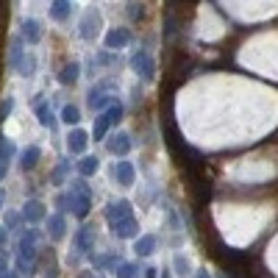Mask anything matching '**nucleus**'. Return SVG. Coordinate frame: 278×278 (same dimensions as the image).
Wrapping results in <instances>:
<instances>
[{
	"label": "nucleus",
	"mask_w": 278,
	"mask_h": 278,
	"mask_svg": "<svg viewBox=\"0 0 278 278\" xmlns=\"http://www.w3.org/2000/svg\"><path fill=\"white\" fill-rule=\"evenodd\" d=\"M64 120H67V122H78V109H75V106H67V109H64Z\"/></svg>",
	"instance_id": "f8f14e48"
},
{
	"label": "nucleus",
	"mask_w": 278,
	"mask_h": 278,
	"mask_svg": "<svg viewBox=\"0 0 278 278\" xmlns=\"http://www.w3.org/2000/svg\"><path fill=\"white\" fill-rule=\"evenodd\" d=\"M39 156L37 147H31V153H25V162H22V167H34V159Z\"/></svg>",
	"instance_id": "ddd939ff"
},
{
	"label": "nucleus",
	"mask_w": 278,
	"mask_h": 278,
	"mask_svg": "<svg viewBox=\"0 0 278 278\" xmlns=\"http://www.w3.org/2000/svg\"><path fill=\"white\" fill-rule=\"evenodd\" d=\"M134 275H137V267H134V264H120L117 278H134Z\"/></svg>",
	"instance_id": "1a4fd4ad"
},
{
	"label": "nucleus",
	"mask_w": 278,
	"mask_h": 278,
	"mask_svg": "<svg viewBox=\"0 0 278 278\" xmlns=\"http://www.w3.org/2000/svg\"><path fill=\"white\" fill-rule=\"evenodd\" d=\"M75 78H78V64H67V67H64L61 81H64V84H70V81H75Z\"/></svg>",
	"instance_id": "6e6552de"
},
{
	"label": "nucleus",
	"mask_w": 278,
	"mask_h": 278,
	"mask_svg": "<svg viewBox=\"0 0 278 278\" xmlns=\"http://www.w3.org/2000/svg\"><path fill=\"white\" fill-rule=\"evenodd\" d=\"M162 278H167V273H164V275H162Z\"/></svg>",
	"instance_id": "dca6fc26"
},
{
	"label": "nucleus",
	"mask_w": 278,
	"mask_h": 278,
	"mask_svg": "<svg viewBox=\"0 0 278 278\" xmlns=\"http://www.w3.org/2000/svg\"><path fill=\"white\" fill-rule=\"evenodd\" d=\"M139 228H137V220L134 217H126V220H120V223H114V234L117 236H134Z\"/></svg>",
	"instance_id": "f03ea898"
},
{
	"label": "nucleus",
	"mask_w": 278,
	"mask_h": 278,
	"mask_svg": "<svg viewBox=\"0 0 278 278\" xmlns=\"http://www.w3.org/2000/svg\"><path fill=\"white\" fill-rule=\"evenodd\" d=\"M128 147H131V142H128V134H120V137H114V142L109 145V150L111 153H128Z\"/></svg>",
	"instance_id": "39448f33"
},
{
	"label": "nucleus",
	"mask_w": 278,
	"mask_h": 278,
	"mask_svg": "<svg viewBox=\"0 0 278 278\" xmlns=\"http://www.w3.org/2000/svg\"><path fill=\"white\" fill-rule=\"evenodd\" d=\"M175 270H178V275H189V262L184 256H175Z\"/></svg>",
	"instance_id": "9d476101"
},
{
	"label": "nucleus",
	"mask_w": 278,
	"mask_h": 278,
	"mask_svg": "<svg viewBox=\"0 0 278 278\" xmlns=\"http://www.w3.org/2000/svg\"><path fill=\"white\" fill-rule=\"evenodd\" d=\"M131 64H134V70H137V73H139L145 81H153V73H156V64H153L150 58H147V53H145V50H139L137 56L131 58Z\"/></svg>",
	"instance_id": "f257e3e1"
},
{
	"label": "nucleus",
	"mask_w": 278,
	"mask_h": 278,
	"mask_svg": "<svg viewBox=\"0 0 278 278\" xmlns=\"http://www.w3.org/2000/svg\"><path fill=\"white\" fill-rule=\"evenodd\" d=\"M198 278H211V275L206 273V270H200V273H198Z\"/></svg>",
	"instance_id": "2eb2a0df"
},
{
	"label": "nucleus",
	"mask_w": 278,
	"mask_h": 278,
	"mask_svg": "<svg viewBox=\"0 0 278 278\" xmlns=\"http://www.w3.org/2000/svg\"><path fill=\"white\" fill-rule=\"evenodd\" d=\"M153 248H156V239H153V236H142V239H137V253L139 256H150Z\"/></svg>",
	"instance_id": "423d86ee"
},
{
	"label": "nucleus",
	"mask_w": 278,
	"mask_h": 278,
	"mask_svg": "<svg viewBox=\"0 0 278 278\" xmlns=\"http://www.w3.org/2000/svg\"><path fill=\"white\" fill-rule=\"evenodd\" d=\"M84 147H86V134H84V131H75V134H70V150L81 153Z\"/></svg>",
	"instance_id": "0eeeda50"
},
{
	"label": "nucleus",
	"mask_w": 278,
	"mask_h": 278,
	"mask_svg": "<svg viewBox=\"0 0 278 278\" xmlns=\"http://www.w3.org/2000/svg\"><path fill=\"white\" fill-rule=\"evenodd\" d=\"M128 31H111L109 37H106V45L109 47H122V45H128Z\"/></svg>",
	"instance_id": "20e7f679"
},
{
	"label": "nucleus",
	"mask_w": 278,
	"mask_h": 278,
	"mask_svg": "<svg viewBox=\"0 0 278 278\" xmlns=\"http://www.w3.org/2000/svg\"><path fill=\"white\" fill-rule=\"evenodd\" d=\"M53 14H56V17H58V20H61V17H64V14H67V3H58V6H56V9H53Z\"/></svg>",
	"instance_id": "4468645a"
},
{
	"label": "nucleus",
	"mask_w": 278,
	"mask_h": 278,
	"mask_svg": "<svg viewBox=\"0 0 278 278\" xmlns=\"http://www.w3.org/2000/svg\"><path fill=\"white\" fill-rule=\"evenodd\" d=\"M95 170H98V159H84V164H81V173L89 175V173H95Z\"/></svg>",
	"instance_id": "9b49d317"
},
{
	"label": "nucleus",
	"mask_w": 278,
	"mask_h": 278,
	"mask_svg": "<svg viewBox=\"0 0 278 278\" xmlns=\"http://www.w3.org/2000/svg\"><path fill=\"white\" fill-rule=\"evenodd\" d=\"M114 175H117V178H120L126 187L134 184V167H131L128 162H120V164H117V167H114Z\"/></svg>",
	"instance_id": "7ed1b4c3"
}]
</instances>
